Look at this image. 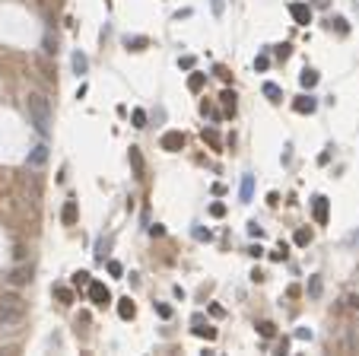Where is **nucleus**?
<instances>
[{
    "instance_id": "obj_1",
    "label": "nucleus",
    "mask_w": 359,
    "mask_h": 356,
    "mask_svg": "<svg viewBox=\"0 0 359 356\" xmlns=\"http://www.w3.org/2000/svg\"><path fill=\"white\" fill-rule=\"evenodd\" d=\"M26 114H29V124L38 131L41 140L51 137V128H54V108H51V99L45 93H29L26 95Z\"/></svg>"
},
{
    "instance_id": "obj_2",
    "label": "nucleus",
    "mask_w": 359,
    "mask_h": 356,
    "mask_svg": "<svg viewBox=\"0 0 359 356\" xmlns=\"http://www.w3.org/2000/svg\"><path fill=\"white\" fill-rule=\"evenodd\" d=\"M26 318V302L19 296H0V328H13Z\"/></svg>"
},
{
    "instance_id": "obj_3",
    "label": "nucleus",
    "mask_w": 359,
    "mask_h": 356,
    "mask_svg": "<svg viewBox=\"0 0 359 356\" xmlns=\"http://www.w3.org/2000/svg\"><path fill=\"white\" fill-rule=\"evenodd\" d=\"M45 162H48V143L41 140V143H35V147L29 150L26 169H29V172H41V169H45Z\"/></svg>"
},
{
    "instance_id": "obj_4",
    "label": "nucleus",
    "mask_w": 359,
    "mask_h": 356,
    "mask_svg": "<svg viewBox=\"0 0 359 356\" xmlns=\"http://www.w3.org/2000/svg\"><path fill=\"white\" fill-rule=\"evenodd\" d=\"M89 299H92L95 305H108V302H111V293H108V286H105V283L89 280Z\"/></svg>"
},
{
    "instance_id": "obj_5",
    "label": "nucleus",
    "mask_w": 359,
    "mask_h": 356,
    "mask_svg": "<svg viewBox=\"0 0 359 356\" xmlns=\"http://www.w3.org/2000/svg\"><path fill=\"white\" fill-rule=\"evenodd\" d=\"M159 147H162L165 153H178V150L184 147V134H181V131H169V134H162Z\"/></svg>"
},
{
    "instance_id": "obj_6",
    "label": "nucleus",
    "mask_w": 359,
    "mask_h": 356,
    "mask_svg": "<svg viewBox=\"0 0 359 356\" xmlns=\"http://www.w3.org/2000/svg\"><path fill=\"white\" fill-rule=\"evenodd\" d=\"M289 13L299 26H308V22H312V10L305 7V3H289Z\"/></svg>"
},
{
    "instance_id": "obj_7",
    "label": "nucleus",
    "mask_w": 359,
    "mask_h": 356,
    "mask_svg": "<svg viewBox=\"0 0 359 356\" xmlns=\"http://www.w3.org/2000/svg\"><path fill=\"white\" fill-rule=\"evenodd\" d=\"M292 108H296V112H299V114H312V112H315V108H318V102H315V99H312V95H299V99H296V102H292Z\"/></svg>"
},
{
    "instance_id": "obj_8",
    "label": "nucleus",
    "mask_w": 359,
    "mask_h": 356,
    "mask_svg": "<svg viewBox=\"0 0 359 356\" xmlns=\"http://www.w3.org/2000/svg\"><path fill=\"white\" fill-rule=\"evenodd\" d=\"M29 280H32V270L29 267H13L10 270V283H13V286H26Z\"/></svg>"
},
{
    "instance_id": "obj_9",
    "label": "nucleus",
    "mask_w": 359,
    "mask_h": 356,
    "mask_svg": "<svg viewBox=\"0 0 359 356\" xmlns=\"http://www.w3.org/2000/svg\"><path fill=\"white\" fill-rule=\"evenodd\" d=\"M315 223H327V197H315Z\"/></svg>"
},
{
    "instance_id": "obj_10",
    "label": "nucleus",
    "mask_w": 359,
    "mask_h": 356,
    "mask_svg": "<svg viewBox=\"0 0 359 356\" xmlns=\"http://www.w3.org/2000/svg\"><path fill=\"white\" fill-rule=\"evenodd\" d=\"M61 220H64V226H73V223H76V201H67V204H64Z\"/></svg>"
},
{
    "instance_id": "obj_11",
    "label": "nucleus",
    "mask_w": 359,
    "mask_h": 356,
    "mask_svg": "<svg viewBox=\"0 0 359 356\" xmlns=\"http://www.w3.org/2000/svg\"><path fill=\"white\" fill-rule=\"evenodd\" d=\"M70 61H73V74H76V76L89 70V61H86V54H83V51H73V57H70Z\"/></svg>"
},
{
    "instance_id": "obj_12",
    "label": "nucleus",
    "mask_w": 359,
    "mask_h": 356,
    "mask_svg": "<svg viewBox=\"0 0 359 356\" xmlns=\"http://www.w3.org/2000/svg\"><path fill=\"white\" fill-rule=\"evenodd\" d=\"M118 315H121L124 321H127V318H134V315H137V305L130 302V299H121V302H118Z\"/></svg>"
},
{
    "instance_id": "obj_13",
    "label": "nucleus",
    "mask_w": 359,
    "mask_h": 356,
    "mask_svg": "<svg viewBox=\"0 0 359 356\" xmlns=\"http://www.w3.org/2000/svg\"><path fill=\"white\" fill-rule=\"evenodd\" d=\"M219 99H223L226 114H235V93H232V89H223V95H219Z\"/></svg>"
},
{
    "instance_id": "obj_14",
    "label": "nucleus",
    "mask_w": 359,
    "mask_h": 356,
    "mask_svg": "<svg viewBox=\"0 0 359 356\" xmlns=\"http://www.w3.org/2000/svg\"><path fill=\"white\" fill-rule=\"evenodd\" d=\"M251 194H254V178H251V175H245V178H242V201L248 204Z\"/></svg>"
},
{
    "instance_id": "obj_15",
    "label": "nucleus",
    "mask_w": 359,
    "mask_h": 356,
    "mask_svg": "<svg viewBox=\"0 0 359 356\" xmlns=\"http://www.w3.org/2000/svg\"><path fill=\"white\" fill-rule=\"evenodd\" d=\"M124 48H127V51H143V48H146V38H143V35H137V38H124Z\"/></svg>"
},
{
    "instance_id": "obj_16",
    "label": "nucleus",
    "mask_w": 359,
    "mask_h": 356,
    "mask_svg": "<svg viewBox=\"0 0 359 356\" xmlns=\"http://www.w3.org/2000/svg\"><path fill=\"white\" fill-rule=\"evenodd\" d=\"M130 162H134L137 178H143V159H140V150H137V147H130Z\"/></svg>"
},
{
    "instance_id": "obj_17",
    "label": "nucleus",
    "mask_w": 359,
    "mask_h": 356,
    "mask_svg": "<svg viewBox=\"0 0 359 356\" xmlns=\"http://www.w3.org/2000/svg\"><path fill=\"white\" fill-rule=\"evenodd\" d=\"M203 83H207V76H203V74H191L188 89H191V93H200V89H203Z\"/></svg>"
},
{
    "instance_id": "obj_18",
    "label": "nucleus",
    "mask_w": 359,
    "mask_h": 356,
    "mask_svg": "<svg viewBox=\"0 0 359 356\" xmlns=\"http://www.w3.org/2000/svg\"><path fill=\"white\" fill-rule=\"evenodd\" d=\"M264 95H267L270 102H280V99H283V93H280L277 83H264Z\"/></svg>"
},
{
    "instance_id": "obj_19",
    "label": "nucleus",
    "mask_w": 359,
    "mask_h": 356,
    "mask_svg": "<svg viewBox=\"0 0 359 356\" xmlns=\"http://www.w3.org/2000/svg\"><path fill=\"white\" fill-rule=\"evenodd\" d=\"M299 83H302L305 89H312L315 83H318V74H315V70H302V76H299Z\"/></svg>"
},
{
    "instance_id": "obj_20",
    "label": "nucleus",
    "mask_w": 359,
    "mask_h": 356,
    "mask_svg": "<svg viewBox=\"0 0 359 356\" xmlns=\"http://www.w3.org/2000/svg\"><path fill=\"white\" fill-rule=\"evenodd\" d=\"M197 337H207V340H213L216 337V328H210V324H200V328H194Z\"/></svg>"
},
{
    "instance_id": "obj_21",
    "label": "nucleus",
    "mask_w": 359,
    "mask_h": 356,
    "mask_svg": "<svg viewBox=\"0 0 359 356\" xmlns=\"http://www.w3.org/2000/svg\"><path fill=\"white\" fill-rule=\"evenodd\" d=\"M308 296H312V299L321 296V277H312V280H308Z\"/></svg>"
},
{
    "instance_id": "obj_22",
    "label": "nucleus",
    "mask_w": 359,
    "mask_h": 356,
    "mask_svg": "<svg viewBox=\"0 0 359 356\" xmlns=\"http://www.w3.org/2000/svg\"><path fill=\"white\" fill-rule=\"evenodd\" d=\"M134 128H146V112L143 108H134Z\"/></svg>"
},
{
    "instance_id": "obj_23",
    "label": "nucleus",
    "mask_w": 359,
    "mask_h": 356,
    "mask_svg": "<svg viewBox=\"0 0 359 356\" xmlns=\"http://www.w3.org/2000/svg\"><path fill=\"white\" fill-rule=\"evenodd\" d=\"M54 296L61 299V302H73V293H70L67 286H57V289H54Z\"/></svg>"
},
{
    "instance_id": "obj_24",
    "label": "nucleus",
    "mask_w": 359,
    "mask_h": 356,
    "mask_svg": "<svg viewBox=\"0 0 359 356\" xmlns=\"http://www.w3.org/2000/svg\"><path fill=\"white\" fill-rule=\"evenodd\" d=\"M258 331H261V337H273V334H277V328H273L270 321H261V324H258Z\"/></svg>"
},
{
    "instance_id": "obj_25",
    "label": "nucleus",
    "mask_w": 359,
    "mask_h": 356,
    "mask_svg": "<svg viewBox=\"0 0 359 356\" xmlns=\"http://www.w3.org/2000/svg\"><path fill=\"white\" fill-rule=\"evenodd\" d=\"M312 242V232H308V229H299L296 232V245H308Z\"/></svg>"
},
{
    "instance_id": "obj_26",
    "label": "nucleus",
    "mask_w": 359,
    "mask_h": 356,
    "mask_svg": "<svg viewBox=\"0 0 359 356\" xmlns=\"http://www.w3.org/2000/svg\"><path fill=\"white\" fill-rule=\"evenodd\" d=\"M73 286H89V274H86V270L73 274Z\"/></svg>"
},
{
    "instance_id": "obj_27",
    "label": "nucleus",
    "mask_w": 359,
    "mask_h": 356,
    "mask_svg": "<svg viewBox=\"0 0 359 356\" xmlns=\"http://www.w3.org/2000/svg\"><path fill=\"white\" fill-rule=\"evenodd\" d=\"M45 54H57V41H51V35H45Z\"/></svg>"
},
{
    "instance_id": "obj_28",
    "label": "nucleus",
    "mask_w": 359,
    "mask_h": 356,
    "mask_svg": "<svg viewBox=\"0 0 359 356\" xmlns=\"http://www.w3.org/2000/svg\"><path fill=\"white\" fill-rule=\"evenodd\" d=\"M108 274H111V277H121V274H124V267H121L118 261H108Z\"/></svg>"
},
{
    "instance_id": "obj_29",
    "label": "nucleus",
    "mask_w": 359,
    "mask_h": 356,
    "mask_svg": "<svg viewBox=\"0 0 359 356\" xmlns=\"http://www.w3.org/2000/svg\"><path fill=\"white\" fill-rule=\"evenodd\" d=\"M346 305H350L353 312H359V296H356V293H350V296H346Z\"/></svg>"
},
{
    "instance_id": "obj_30",
    "label": "nucleus",
    "mask_w": 359,
    "mask_h": 356,
    "mask_svg": "<svg viewBox=\"0 0 359 356\" xmlns=\"http://www.w3.org/2000/svg\"><path fill=\"white\" fill-rule=\"evenodd\" d=\"M203 140H210L213 147H219V137H216V131H203Z\"/></svg>"
},
{
    "instance_id": "obj_31",
    "label": "nucleus",
    "mask_w": 359,
    "mask_h": 356,
    "mask_svg": "<svg viewBox=\"0 0 359 356\" xmlns=\"http://www.w3.org/2000/svg\"><path fill=\"white\" fill-rule=\"evenodd\" d=\"M156 312H159V315H162V318H172V309H169V305H165V302H156Z\"/></svg>"
},
{
    "instance_id": "obj_32",
    "label": "nucleus",
    "mask_w": 359,
    "mask_h": 356,
    "mask_svg": "<svg viewBox=\"0 0 359 356\" xmlns=\"http://www.w3.org/2000/svg\"><path fill=\"white\" fill-rule=\"evenodd\" d=\"M270 258H273V261H283V258H286V245H283V248H277V251H270Z\"/></svg>"
},
{
    "instance_id": "obj_33",
    "label": "nucleus",
    "mask_w": 359,
    "mask_h": 356,
    "mask_svg": "<svg viewBox=\"0 0 359 356\" xmlns=\"http://www.w3.org/2000/svg\"><path fill=\"white\" fill-rule=\"evenodd\" d=\"M210 213H213V216H223V213H226V207H223V204H213Z\"/></svg>"
},
{
    "instance_id": "obj_34",
    "label": "nucleus",
    "mask_w": 359,
    "mask_h": 356,
    "mask_svg": "<svg viewBox=\"0 0 359 356\" xmlns=\"http://www.w3.org/2000/svg\"><path fill=\"white\" fill-rule=\"evenodd\" d=\"M267 64H270L267 57H258V61H254V70H267Z\"/></svg>"
}]
</instances>
